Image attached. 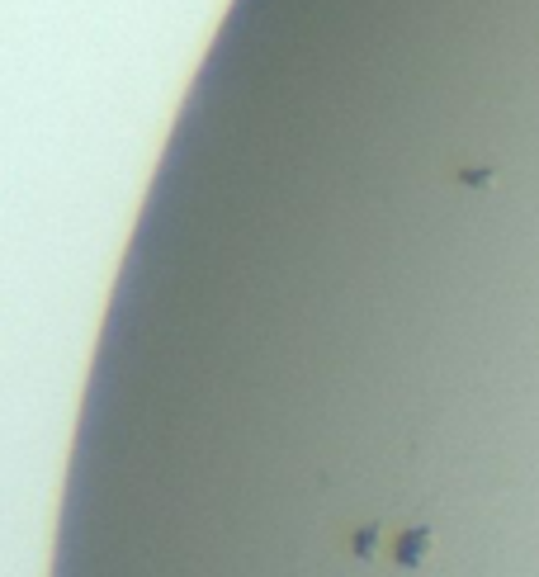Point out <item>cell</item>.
<instances>
[{"label": "cell", "mask_w": 539, "mask_h": 577, "mask_svg": "<svg viewBox=\"0 0 539 577\" xmlns=\"http://www.w3.org/2000/svg\"><path fill=\"white\" fill-rule=\"evenodd\" d=\"M426 553H430V530H426V525L407 530L402 540H398V563H402V568H421Z\"/></svg>", "instance_id": "obj_1"}, {"label": "cell", "mask_w": 539, "mask_h": 577, "mask_svg": "<svg viewBox=\"0 0 539 577\" xmlns=\"http://www.w3.org/2000/svg\"><path fill=\"white\" fill-rule=\"evenodd\" d=\"M374 553H379V525L355 530V559H374Z\"/></svg>", "instance_id": "obj_2"}, {"label": "cell", "mask_w": 539, "mask_h": 577, "mask_svg": "<svg viewBox=\"0 0 539 577\" xmlns=\"http://www.w3.org/2000/svg\"><path fill=\"white\" fill-rule=\"evenodd\" d=\"M459 180H464V184H492V171H464Z\"/></svg>", "instance_id": "obj_3"}]
</instances>
